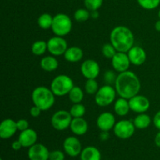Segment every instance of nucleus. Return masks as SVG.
I'll return each instance as SVG.
<instances>
[{
	"label": "nucleus",
	"instance_id": "nucleus-1",
	"mask_svg": "<svg viewBox=\"0 0 160 160\" xmlns=\"http://www.w3.org/2000/svg\"><path fill=\"white\" fill-rule=\"evenodd\" d=\"M114 86L119 96L130 99L138 95L142 84L138 77L134 72L127 70L117 75Z\"/></svg>",
	"mask_w": 160,
	"mask_h": 160
},
{
	"label": "nucleus",
	"instance_id": "nucleus-2",
	"mask_svg": "<svg viewBox=\"0 0 160 160\" xmlns=\"http://www.w3.org/2000/svg\"><path fill=\"white\" fill-rule=\"evenodd\" d=\"M109 40L117 52H128L134 46V36L130 28L117 26L111 31Z\"/></svg>",
	"mask_w": 160,
	"mask_h": 160
},
{
	"label": "nucleus",
	"instance_id": "nucleus-3",
	"mask_svg": "<svg viewBox=\"0 0 160 160\" xmlns=\"http://www.w3.org/2000/svg\"><path fill=\"white\" fill-rule=\"evenodd\" d=\"M56 95L50 88L38 86L35 88L31 94V99L34 106L40 108L42 111L51 109L56 102Z\"/></svg>",
	"mask_w": 160,
	"mask_h": 160
},
{
	"label": "nucleus",
	"instance_id": "nucleus-4",
	"mask_svg": "<svg viewBox=\"0 0 160 160\" xmlns=\"http://www.w3.org/2000/svg\"><path fill=\"white\" fill-rule=\"evenodd\" d=\"M73 86V81L70 77L60 74L53 78L50 84V88L56 96L62 97L68 95Z\"/></svg>",
	"mask_w": 160,
	"mask_h": 160
},
{
	"label": "nucleus",
	"instance_id": "nucleus-5",
	"mask_svg": "<svg viewBox=\"0 0 160 160\" xmlns=\"http://www.w3.org/2000/svg\"><path fill=\"white\" fill-rule=\"evenodd\" d=\"M73 28V23L68 15L65 13H58L53 17L52 31L56 36L64 37L70 33Z\"/></svg>",
	"mask_w": 160,
	"mask_h": 160
},
{
	"label": "nucleus",
	"instance_id": "nucleus-6",
	"mask_svg": "<svg viewBox=\"0 0 160 160\" xmlns=\"http://www.w3.org/2000/svg\"><path fill=\"white\" fill-rule=\"evenodd\" d=\"M117 93L112 85L105 84L99 88L95 95V103L100 107H106L112 104L116 99Z\"/></svg>",
	"mask_w": 160,
	"mask_h": 160
},
{
	"label": "nucleus",
	"instance_id": "nucleus-7",
	"mask_svg": "<svg viewBox=\"0 0 160 160\" xmlns=\"http://www.w3.org/2000/svg\"><path fill=\"white\" fill-rule=\"evenodd\" d=\"M73 117L70 114V111L58 110L52 116L51 124L55 130L59 131H62L70 128Z\"/></svg>",
	"mask_w": 160,
	"mask_h": 160
},
{
	"label": "nucleus",
	"instance_id": "nucleus-8",
	"mask_svg": "<svg viewBox=\"0 0 160 160\" xmlns=\"http://www.w3.org/2000/svg\"><path fill=\"white\" fill-rule=\"evenodd\" d=\"M135 126L133 121L129 120H121L117 122L113 128V133L118 138L128 139L134 135L135 132Z\"/></svg>",
	"mask_w": 160,
	"mask_h": 160
},
{
	"label": "nucleus",
	"instance_id": "nucleus-9",
	"mask_svg": "<svg viewBox=\"0 0 160 160\" xmlns=\"http://www.w3.org/2000/svg\"><path fill=\"white\" fill-rule=\"evenodd\" d=\"M48 52L54 56H60L64 55L65 52L68 48V45L63 37L54 36L47 42Z\"/></svg>",
	"mask_w": 160,
	"mask_h": 160
},
{
	"label": "nucleus",
	"instance_id": "nucleus-10",
	"mask_svg": "<svg viewBox=\"0 0 160 160\" xmlns=\"http://www.w3.org/2000/svg\"><path fill=\"white\" fill-rule=\"evenodd\" d=\"M63 150L70 157H77L82 152V145L79 139L75 136H69L64 140L62 144Z\"/></svg>",
	"mask_w": 160,
	"mask_h": 160
},
{
	"label": "nucleus",
	"instance_id": "nucleus-11",
	"mask_svg": "<svg viewBox=\"0 0 160 160\" xmlns=\"http://www.w3.org/2000/svg\"><path fill=\"white\" fill-rule=\"evenodd\" d=\"M81 72L86 79H96L100 73V66L94 59H86L81 64Z\"/></svg>",
	"mask_w": 160,
	"mask_h": 160
},
{
	"label": "nucleus",
	"instance_id": "nucleus-12",
	"mask_svg": "<svg viewBox=\"0 0 160 160\" xmlns=\"http://www.w3.org/2000/svg\"><path fill=\"white\" fill-rule=\"evenodd\" d=\"M128 100L131 110L138 114L146 112L151 106L149 99L142 95H136Z\"/></svg>",
	"mask_w": 160,
	"mask_h": 160
},
{
	"label": "nucleus",
	"instance_id": "nucleus-13",
	"mask_svg": "<svg viewBox=\"0 0 160 160\" xmlns=\"http://www.w3.org/2000/svg\"><path fill=\"white\" fill-rule=\"evenodd\" d=\"M111 63L114 70L119 73L128 70L131 64L128 53L123 52H117L111 59Z\"/></svg>",
	"mask_w": 160,
	"mask_h": 160
},
{
	"label": "nucleus",
	"instance_id": "nucleus-14",
	"mask_svg": "<svg viewBox=\"0 0 160 160\" xmlns=\"http://www.w3.org/2000/svg\"><path fill=\"white\" fill-rule=\"evenodd\" d=\"M50 152L45 145L36 143L28 148V156L29 160H48Z\"/></svg>",
	"mask_w": 160,
	"mask_h": 160
},
{
	"label": "nucleus",
	"instance_id": "nucleus-15",
	"mask_svg": "<svg viewBox=\"0 0 160 160\" xmlns=\"http://www.w3.org/2000/svg\"><path fill=\"white\" fill-rule=\"evenodd\" d=\"M116 118L110 112H102L96 120V125L101 131H109L113 129L116 124Z\"/></svg>",
	"mask_w": 160,
	"mask_h": 160
},
{
	"label": "nucleus",
	"instance_id": "nucleus-16",
	"mask_svg": "<svg viewBox=\"0 0 160 160\" xmlns=\"http://www.w3.org/2000/svg\"><path fill=\"white\" fill-rule=\"evenodd\" d=\"M17 131V121L10 118L5 119L0 124V138L2 139L10 138Z\"/></svg>",
	"mask_w": 160,
	"mask_h": 160
},
{
	"label": "nucleus",
	"instance_id": "nucleus-17",
	"mask_svg": "<svg viewBox=\"0 0 160 160\" xmlns=\"http://www.w3.org/2000/svg\"><path fill=\"white\" fill-rule=\"evenodd\" d=\"M131 63L134 66H141L145 63L146 60V52L141 46L134 45L129 51L128 52Z\"/></svg>",
	"mask_w": 160,
	"mask_h": 160
},
{
	"label": "nucleus",
	"instance_id": "nucleus-18",
	"mask_svg": "<svg viewBox=\"0 0 160 160\" xmlns=\"http://www.w3.org/2000/svg\"><path fill=\"white\" fill-rule=\"evenodd\" d=\"M18 140L23 145V148H29L34 144L37 143L38 134L34 129L28 128L25 131H20Z\"/></svg>",
	"mask_w": 160,
	"mask_h": 160
},
{
	"label": "nucleus",
	"instance_id": "nucleus-19",
	"mask_svg": "<svg viewBox=\"0 0 160 160\" xmlns=\"http://www.w3.org/2000/svg\"><path fill=\"white\" fill-rule=\"evenodd\" d=\"M70 129L74 135L82 136L88 132V124L85 119H84L83 117L73 118L71 123H70Z\"/></svg>",
	"mask_w": 160,
	"mask_h": 160
},
{
	"label": "nucleus",
	"instance_id": "nucleus-20",
	"mask_svg": "<svg viewBox=\"0 0 160 160\" xmlns=\"http://www.w3.org/2000/svg\"><path fill=\"white\" fill-rule=\"evenodd\" d=\"M64 59L69 62H78L82 59L84 56V52L80 47H68L63 55Z\"/></svg>",
	"mask_w": 160,
	"mask_h": 160
},
{
	"label": "nucleus",
	"instance_id": "nucleus-21",
	"mask_svg": "<svg viewBox=\"0 0 160 160\" xmlns=\"http://www.w3.org/2000/svg\"><path fill=\"white\" fill-rule=\"evenodd\" d=\"M113 109L114 112H116L117 115L120 116V117H125L131 111L129 100L127 99V98L120 97L114 102Z\"/></svg>",
	"mask_w": 160,
	"mask_h": 160
},
{
	"label": "nucleus",
	"instance_id": "nucleus-22",
	"mask_svg": "<svg viewBox=\"0 0 160 160\" xmlns=\"http://www.w3.org/2000/svg\"><path fill=\"white\" fill-rule=\"evenodd\" d=\"M80 158L81 160H101L102 155L96 147L87 146L82 149Z\"/></svg>",
	"mask_w": 160,
	"mask_h": 160
},
{
	"label": "nucleus",
	"instance_id": "nucleus-23",
	"mask_svg": "<svg viewBox=\"0 0 160 160\" xmlns=\"http://www.w3.org/2000/svg\"><path fill=\"white\" fill-rule=\"evenodd\" d=\"M40 67L43 70L46 72H52L56 70L59 67V62L56 56H47L42 58L40 62Z\"/></svg>",
	"mask_w": 160,
	"mask_h": 160
},
{
	"label": "nucleus",
	"instance_id": "nucleus-24",
	"mask_svg": "<svg viewBox=\"0 0 160 160\" xmlns=\"http://www.w3.org/2000/svg\"><path fill=\"white\" fill-rule=\"evenodd\" d=\"M134 126L137 129L144 130L148 128L152 123V119L149 115L144 113H139L133 120Z\"/></svg>",
	"mask_w": 160,
	"mask_h": 160
},
{
	"label": "nucleus",
	"instance_id": "nucleus-25",
	"mask_svg": "<svg viewBox=\"0 0 160 160\" xmlns=\"http://www.w3.org/2000/svg\"><path fill=\"white\" fill-rule=\"evenodd\" d=\"M68 96L70 102L75 104V103H81L84 99V95L81 88H80L79 86L74 85L69 92Z\"/></svg>",
	"mask_w": 160,
	"mask_h": 160
},
{
	"label": "nucleus",
	"instance_id": "nucleus-26",
	"mask_svg": "<svg viewBox=\"0 0 160 160\" xmlns=\"http://www.w3.org/2000/svg\"><path fill=\"white\" fill-rule=\"evenodd\" d=\"M48 51L47 42L42 40H38L34 42L31 45V52L35 56H42Z\"/></svg>",
	"mask_w": 160,
	"mask_h": 160
},
{
	"label": "nucleus",
	"instance_id": "nucleus-27",
	"mask_svg": "<svg viewBox=\"0 0 160 160\" xmlns=\"http://www.w3.org/2000/svg\"><path fill=\"white\" fill-rule=\"evenodd\" d=\"M53 17L49 13H42L38 18V25L43 30H48L52 28Z\"/></svg>",
	"mask_w": 160,
	"mask_h": 160
},
{
	"label": "nucleus",
	"instance_id": "nucleus-28",
	"mask_svg": "<svg viewBox=\"0 0 160 160\" xmlns=\"http://www.w3.org/2000/svg\"><path fill=\"white\" fill-rule=\"evenodd\" d=\"M70 112L73 118L83 117L86 112V108L82 103H75L71 106Z\"/></svg>",
	"mask_w": 160,
	"mask_h": 160
},
{
	"label": "nucleus",
	"instance_id": "nucleus-29",
	"mask_svg": "<svg viewBox=\"0 0 160 160\" xmlns=\"http://www.w3.org/2000/svg\"><path fill=\"white\" fill-rule=\"evenodd\" d=\"M99 89L98 83L95 79H87L84 84V90L88 95H93L97 93Z\"/></svg>",
	"mask_w": 160,
	"mask_h": 160
},
{
	"label": "nucleus",
	"instance_id": "nucleus-30",
	"mask_svg": "<svg viewBox=\"0 0 160 160\" xmlns=\"http://www.w3.org/2000/svg\"><path fill=\"white\" fill-rule=\"evenodd\" d=\"M73 17H74L76 21L80 22V23L85 22L91 17V12L86 8L85 9L81 8V9H78L75 11Z\"/></svg>",
	"mask_w": 160,
	"mask_h": 160
},
{
	"label": "nucleus",
	"instance_id": "nucleus-31",
	"mask_svg": "<svg viewBox=\"0 0 160 160\" xmlns=\"http://www.w3.org/2000/svg\"><path fill=\"white\" fill-rule=\"evenodd\" d=\"M141 7L147 10H152L157 8L160 4V0H137Z\"/></svg>",
	"mask_w": 160,
	"mask_h": 160
},
{
	"label": "nucleus",
	"instance_id": "nucleus-32",
	"mask_svg": "<svg viewBox=\"0 0 160 160\" xmlns=\"http://www.w3.org/2000/svg\"><path fill=\"white\" fill-rule=\"evenodd\" d=\"M102 52L104 57L107 58V59H112L117 52V51L112 44L106 43L102 48Z\"/></svg>",
	"mask_w": 160,
	"mask_h": 160
},
{
	"label": "nucleus",
	"instance_id": "nucleus-33",
	"mask_svg": "<svg viewBox=\"0 0 160 160\" xmlns=\"http://www.w3.org/2000/svg\"><path fill=\"white\" fill-rule=\"evenodd\" d=\"M103 0H84L86 9L89 11H96L102 6Z\"/></svg>",
	"mask_w": 160,
	"mask_h": 160
},
{
	"label": "nucleus",
	"instance_id": "nucleus-34",
	"mask_svg": "<svg viewBox=\"0 0 160 160\" xmlns=\"http://www.w3.org/2000/svg\"><path fill=\"white\" fill-rule=\"evenodd\" d=\"M117 76L115 74L112 70H107V71L105 72L104 76V81L106 82V84H109V85H112V84H115L116 80H117Z\"/></svg>",
	"mask_w": 160,
	"mask_h": 160
},
{
	"label": "nucleus",
	"instance_id": "nucleus-35",
	"mask_svg": "<svg viewBox=\"0 0 160 160\" xmlns=\"http://www.w3.org/2000/svg\"><path fill=\"white\" fill-rule=\"evenodd\" d=\"M65 154L61 150H53L50 152L49 159L48 160H64Z\"/></svg>",
	"mask_w": 160,
	"mask_h": 160
},
{
	"label": "nucleus",
	"instance_id": "nucleus-36",
	"mask_svg": "<svg viewBox=\"0 0 160 160\" xmlns=\"http://www.w3.org/2000/svg\"><path fill=\"white\" fill-rule=\"evenodd\" d=\"M17 129L19 131H23L29 128V122L25 119H20L17 121Z\"/></svg>",
	"mask_w": 160,
	"mask_h": 160
},
{
	"label": "nucleus",
	"instance_id": "nucleus-37",
	"mask_svg": "<svg viewBox=\"0 0 160 160\" xmlns=\"http://www.w3.org/2000/svg\"><path fill=\"white\" fill-rule=\"evenodd\" d=\"M42 112V110L40 108H38V106H34H34H32V107L31 108V109H30V115L32 117L36 118V117H38L39 116L41 115V112Z\"/></svg>",
	"mask_w": 160,
	"mask_h": 160
},
{
	"label": "nucleus",
	"instance_id": "nucleus-38",
	"mask_svg": "<svg viewBox=\"0 0 160 160\" xmlns=\"http://www.w3.org/2000/svg\"><path fill=\"white\" fill-rule=\"evenodd\" d=\"M152 122L154 126L160 131V110L158 111V112L155 114L154 117H153Z\"/></svg>",
	"mask_w": 160,
	"mask_h": 160
},
{
	"label": "nucleus",
	"instance_id": "nucleus-39",
	"mask_svg": "<svg viewBox=\"0 0 160 160\" xmlns=\"http://www.w3.org/2000/svg\"><path fill=\"white\" fill-rule=\"evenodd\" d=\"M11 146H12V149L15 150V151H19V150H20L23 148V145H22V144L20 143V142L19 140L14 141L12 143Z\"/></svg>",
	"mask_w": 160,
	"mask_h": 160
},
{
	"label": "nucleus",
	"instance_id": "nucleus-40",
	"mask_svg": "<svg viewBox=\"0 0 160 160\" xmlns=\"http://www.w3.org/2000/svg\"><path fill=\"white\" fill-rule=\"evenodd\" d=\"M100 140L102 142H106L109 138V131H101L99 134Z\"/></svg>",
	"mask_w": 160,
	"mask_h": 160
},
{
	"label": "nucleus",
	"instance_id": "nucleus-41",
	"mask_svg": "<svg viewBox=\"0 0 160 160\" xmlns=\"http://www.w3.org/2000/svg\"><path fill=\"white\" fill-rule=\"evenodd\" d=\"M154 142H155V144H156V146L160 148V131L157 133V134H156V137H155Z\"/></svg>",
	"mask_w": 160,
	"mask_h": 160
},
{
	"label": "nucleus",
	"instance_id": "nucleus-42",
	"mask_svg": "<svg viewBox=\"0 0 160 160\" xmlns=\"http://www.w3.org/2000/svg\"><path fill=\"white\" fill-rule=\"evenodd\" d=\"M91 12V17H92V18H98V10L96 11H90Z\"/></svg>",
	"mask_w": 160,
	"mask_h": 160
},
{
	"label": "nucleus",
	"instance_id": "nucleus-43",
	"mask_svg": "<svg viewBox=\"0 0 160 160\" xmlns=\"http://www.w3.org/2000/svg\"><path fill=\"white\" fill-rule=\"evenodd\" d=\"M155 29L157 31H159V32H160V20L156 21V23H155Z\"/></svg>",
	"mask_w": 160,
	"mask_h": 160
},
{
	"label": "nucleus",
	"instance_id": "nucleus-44",
	"mask_svg": "<svg viewBox=\"0 0 160 160\" xmlns=\"http://www.w3.org/2000/svg\"><path fill=\"white\" fill-rule=\"evenodd\" d=\"M158 16H159V20H160V9L159 10V12H158Z\"/></svg>",
	"mask_w": 160,
	"mask_h": 160
},
{
	"label": "nucleus",
	"instance_id": "nucleus-45",
	"mask_svg": "<svg viewBox=\"0 0 160 160\" xmlns=\"http://www.w3.org/2000/svg\"><path fill=\"white\" fill-rule=\"evenodd\" d=\"M0 160H3V159H0Z\"/></svg>",
	"mask_w": 160,
	"mask_h": 160
}]
</instances>
